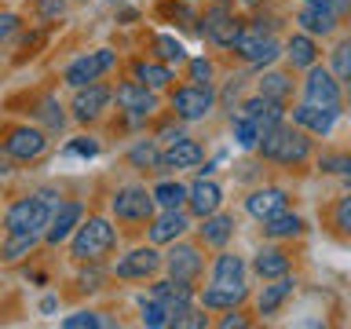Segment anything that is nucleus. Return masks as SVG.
Returning a JSON list of instances; mask_svg holds the SVG:
<instances>
[{
    "mask_svg": "<svg viewBox=\"0 0 351 329\" xmlns=\"http://www.w3.org/2000/svg\"><path fill=\"white\" fill-rule=\"evenodd\" d=\"M81 216H84L81 202H59L51 208L48 227H44V241H48V245H62V241H70V234L77 230V223H81Z\"/></svg>",
    "mask_w": 351,
    "mask_h": 329,
    "instance_id": "15",
    "label": "nucleus"
},
{
    "mask_svg": "<svg viewBox=\"0 0 351 329\" xmlns=\"http://www.w3.org/2000/svg\"><path fill=\"white\" fill-rule=\"evenodd\" d=\"M304 99L307 103H318V106H337L340 110V81L326 66H307V77H304Z\"/></svg>",
    "mask_w": 351,
    "mask_h": 329,
    "instance_id": "10",
    "label": "nucleus"
},
{
    "mask_svg": "<svg viewBox=\"0 0 351 329\" xmlns=\"http://www.w3.org/2000/svg\"><path fill=\"white\" fill-rule=\"evenodd\" d=\"M154 55H158V62H165V66L186 62V48L172 37V33H158V37H154Z\"/></svg>",
    "mask_w": 351,
    "mask_h": 329,
    "instance_id": "33",
    "label": "nucleus"
},
{
    "mask_svg": "<svg viewBox=\"0 0 351 329\" xmlns=\"http://www.w3.org/2000/svg\"><path fill=\"white\" fill-rule=\"evenodd\" d=\"M329 73H333L340 84L351 88V37H344L333 48V66H329Z\"/></svg>",
    "mask_w": 351,
    "mask_h": 329,
    "instance_id": "36",
    "label": "nucleus"
},
{
    "mask_svg": "<svg viewBox=\"0 0 351 329\" xmlns=\"http://www.w3.org/2000/svg\"><path fill=\"white\" fill-rule=\"evenodd\" d=\"M55 307H59V300H55V296H44V300H40V311H44V315H51Z\"/></svg>",
    "mask_w": 351,
    "mask_h": 329,
    "instance_id": "53",
    "label": "nucleus"
},
{
    "mask_svg": "<svg viewBox=\"0 0 351 329\" xmlns=\"http://www.w3.org/2000/svg\"><path fill=\"white\" fill-rule=\"evenodd\" d=\"M202 164V143H194L191 136L172 143L169 150H161V172H183V169H197Z\"/></svg>",
    "mask_w": 351,
    "mask_h": 329,
    "instance_id": "22",
    "label": "nucleus"
},
{
    "mask_svg": "<svg viewBox=\"0 0 351 329\" xmlns=\"http://www.w3.org/2000/svg\"><path fill=\"white\" fill-rule=\"evenodd\" d=\"M245 326H249V322H245L241 315H227L223 322H219V329H245Z\"/></svg>",
    "mask_w": 351,
    "mask_h": 329,
    "instance_id": "50",
    "label": "nucleus"
},
{
    "mask_svg": "<svg viewBox=\"0 0 351 329\" xmlns=\"http://www.w3.org/2000/svg\"><path fill=\"white\" fill-rule=\"evenodd\" d=\"M110 4H125V0H110Z\"/></svg>",
    "mask_w": 351,
    "mask_h": 329,
    "instance_id": "56",
    "label": "nucleus"
},
{
    "mask_svg": "<svg viewBox=\"0 0 351 329\" xmlns=\"http://www.w3.org/2000/svg\"><path fill=\"white\" fill-rule=\"evenodd\" d=\"M11 172V158L4 154V147H0V175H8Z\"/></svg>",
    "mask_w": 351,
    "mask_h": 329,
    "instance_id": "54",
    "label": "nucleus"
},
{
    "mask_svg": "<svg viewBox=\"0 0 351 329\" xmlns=\"http://www.w3.org/2000/svg\"><path fill=\"white\" fill-rule=\"evenodd\" d=\"M99 282H103V278H99L95 271H92V274H81V289H88V293H92V289H99Z\"/></svg>",
    "mask_w": 351,
    "mask_h": 329,
    "instance_id": "52",
    "label": "nucleus"
},
{
    "mask_svg": "<svg viewBox=\"0 0 351 329\" xmlns=\"http://www.w3.org/2000/svg\"><path fill=\"white\" fill-rule=\"evenodd\" d=\"M241 84H245V77H230V84H227V92H223V103H227V106L234 103V95L241 92Z\"/></svg>",
    "mask_w": 351,
    "mask_h": 329,
    "instance_id": "49",
    "label": "nucleus"
},
{
    "mask_svg": "<svg viewBox=\"0 0 351 329\" xmlns=\"http://www.w3.org/2000/svg\"><path fill=\"white\" fill-rule=\"evenodd\" d=\"M318 4H326L329 11H337V15H344V11H351V0H318Z\"/></svg>",
    "mask_w": 351,
    "mask_h": 329,
    "instance_id": "51",
    "label": "nucleus"
},
{
    "mask_svg": "<svg viewBox=\"0 0 351 329\" xmlns=\"http://www.w3.org/2000/svg\"><path fill=\"white\" fill-rule=\"evenodd\" d=\"M249 296L245 285H205V293H202V307L205 311H234V307L241 304Z\"/></svg>",
    "mask_w": 351,
    "mask_h": 329,
    "instance_id": "23",
    "label": "nucleus"
},
{
    "mask_svg": "<svg viewBox=\"0 0 351 329\" xmlns=\"http://www.w3.org/2000/svg\"><path fill=\"white\" fill-rule=\"evenodd\" d=\"M44 150H48V132L44 128L19 125V128H11L8 139H4V154L11 161H37Z\"/></svg>",
    "mask_w": 351,
    "mask_h": 329,
    "instance_id": "9",
    "label": "nucleus"
},
{
    "mask_svg": "<svg viewBox=\"0 0 351 329\" xmlns=\"http://www.w3.org/2000/svg\"><path fill=\"white\" fill-rule=\"evenodd\" d=\"M150 194H154V202H158L161 208H183L186 205V186L180 180H161Z\"/></svg>",
    "mask_w": 351,
    "mask_h": 329,
    "instance_id": "34",
    "label": "nucleus"
},
{
    "mask_svg": "<svg viewBox=\"0 0 351 329\" xmlns=\"http://www.w3.org/2000/svg\"><path fill=\"white\" fill-rule=\"evenodd\" d=\"M230 48H234V55L249 66H271L282 51L278 40H274L271 33H263V26H249V29L241 26V33L230 40Z\"/></svg>",
    "mask_w": 351,
    "mask_h": 329,
    "instance_id": "4",
    "label": "nucleus"
},
{
    "mask_svg": "<svg viewBox=\"0 0 351 329\" xmlns=\"http://www.w3.org/2000/svg\"><path fill=\"white\" fill-rule=\"evenodd\" d=\"M158 143H165V147H172V143H180V139H186V128H183V121L176 117V121H165V125L158 128V136H154Z\"/></svg>",
    "mask_w": 351,
    "mask_h": 329,
    "instance_id": "45",
    "label": "nucleus"
},
{
    "mask_svg": "<svg viewBox=\"0 0 351 329\" xmlns=\"http://www.w3.org/2000/svg\"><path fill=\"white\" fill-rule=\"evenodd\" d=\"M19 26H22V19L15 15V11H0V44L15 37V33H19Z\"/></svg>",
    "mask_w": 351,
    "mask_h": 329,
    "instance_id": "48",
    "label": "nucleus"
},
{
    "mask_svg": "<svg viewBox=\"0 0 351 329\" xmlns=\"http://www.w3.org/2000/svg\"><path fill=\"white\" fill-rule=\"evenodd\" d=\"M128 164L139 172H161V143L158 139H139L128 150Z\"/></svg>",
    "mask_w": 351,
    "mask_h": 329,
    "instance_id": "31",
    "label": "nucleus"
},
{
    "mask_svg": "<svg viewBox=\"0 0 351 329\" xmlns=\"http://www.w3.org/2000/svg\"><path fill=\"white\" fill-rule=\"evenodd\" d=\"M114 99H117V106L125 110L128 117H150L154 110H158V95H154V88H147V84H139L136 77L132 81H125V84H117V92H114Z\"/></svg>",
    "mask_w": 351,
    "mask_h": 329,
    "instance_id": "11",
    "label": "nucleus"
},
{
    "mask_svg": "<svg viewBox=\"0 0 351 329\" xmlns=\"http://www.w3.org/2000/svg\"><path fill=\"white\" fill-rule=\"evenodd\" d=\"M169 326L172 329H205L208 326V318H205V307L197 311V307H176V311L169 315Z\"/></svg>",
    "mask_w": 351,
    "mask_h": 329,
    "instance_id": "37",
    "label": "nucleus"
},
{
    "mask_svg": "<svg viewBox=\"0 0 351 329\" xmlns=\"http://www.w3.org/2000/svg\"><path fill=\"white\" fill-rule=\"evenodd\" d=\"M333 223L344 230V234H351V194L337 202V208H333Z\"/></svg>",
    "mask_w": 351,
    "mask_h": 329,
    "instance_id": "47",
    "label": "nucleus"
},
{
    "mask_svg": "<svg viewBox=\"0 0 351 329\" xmlns=\"http://www.w3.org/2000/svg\"><path fill=\"white\" fill-rule=\"evenodd\" d=\"M241 4H256V0H241Z\"/></svg>",
    "mask_w": 351,
    "mask_h": 329,
    "instance_id": "55",
    "label": "nucleus"
},
{
    "mask_svg": "<svg viewBox=\"0 0 351 329\" xmlns=\"http://www.w3.org/2000/svg\"><path fill=\"white\" fill-rule=\"evenodd\" d=\"M245 208L252 219H271L274 212H282V208H289V197H285L282 186H256L249 197H245Z\"/></svg>",
    "mask_w": 351,
    "mask_h": 329,
    "instance_id": "18",
    "label": "nucleus"
},
{
    "mask_svg": "<svg viewBox=\"0 0 351 329\" xmlns=\"http://www.w3.org/2000/svg\"><path fill=\"white\" fill-rule=\"evenodd\" d=\"M263 234L267 238H296V234H304V219L289 212V208H282V212H274L271 219H263Z\"/></svg>",
    "mask_w": 351,
    "mask_h": 329,
    "instance_id": "32",
    "label": "nucleus"
},
{
    "mask_svg": "<svg viewBox=\"0 0 351 329\" xmlns=\"http://www.w3.org/2000/svg\"><path fill=\"white\" fill-rule=\"evenodd\" d=\"M139 322L143 326H150V329H169V307H165L161 300H139Z\"/></svg>",
    "mask_w": 351,
    "mask_h": 329,
    "instance_id": "39",
    "label": "nucleus"
},
{
    "mask_svg": "<svg viewBox=\"0 0 351 329\" xmlns=\"http://www.w3.org/2000/svg\"><path fill=\"white\" fill-rule=\"evenodd\" d=\"M48 219H51V205L44 202L40 194H29V197H19V202L8 208L4 230L8 234H44Z\"/></svg>",
    "mask_w": 351,
    "mask_h": 329,
    "instance_id": "3",
    "label": "nucleus"
},
{
    "mask_svg": "<svg viewBox=\"0 0 351 329\" xmlns=\"http://www.w3.org/2000/svg\"><path fill=\"white\" fill-rule=\"evenodd\" d=\"M132 77H136L139 84L154 88V92H161V88H169V84H172V66L154 62V59H139V62H136V70H132Z\"/></svg>",
    "mask_w": 351,
    "mask_h": 329,
    "instance_id": "30",
    "label": "nucleus"
},
{
    "mask_svg": "<svg viewBox=\"0 0 351 329\" xmlns=\"http://www.w3.org/2000/svg\"><path fill=\"white\" fill-rule=\"evenodd\" d=\"M40 117H44V125H48L51 132H59L62 125H66V114H62V106L59 103H55V99L48 95V99H44V103H40Z\"/></svg>",
    "mask_w": 351,
    "mask_h": 329,
    "instance_id": "44",
    "label": "nucleus"
},
{
    "mask_svg": "<svg viewBox=\"0 0 351 329\" xmlns=\"http://www.w3.org/2000/svg\"><path fill=\"white\" fill-rule=\"evenodd\" d=\"M110 212L125 223H147L154 216V194L147 186H117V194L110 197Z\"/></svg>",
    "mask_w": 351,
    "mask_h": 329,
    "instance_id": "5",
    "label": "nucleus"
},
{
    "mask_svg": "<svg viewBox=\"0 0 351 329\" xmlns=\"http://www.w3.org/2000/svg\"><path fill=\"white\" fill-rule=\"evenodd\" d=\"M186 77H191V84H213V62L205 55L186 59Z\"/></svg>",
    "mask_w": 351,
    "mask_h": 329,
    "instance_id": "43",
    "label": "nucleus"
},
{
    "mask_svg": "<svg viewBox=\"0 0 351 329\" xmlns=\"http://www.w3.org/2000/svg\"><path fill=\"white\" fill-rule=\"evenodd\" d=\"M117 245V230L110 219L103 216H88L77 223V230L70 234V256L77 263H99L110 249Z\"/></svg>",
    "mask_w": 351,
    "mask_h": 329,
    "instance_id": "1",
    "label": "nucleus"
},
{
    "mask_svg": "<svg viewBox=\"0 0 351 329\" xmlns=\"http://www.w3.org/2000/svg\"><path fill=\"white\" fill-rule=\"evenodd\" d=\"M293 92V81L285 73H263L260 77V95H267V99H278V103H285V95Z\"/></svg>",
    "mask_w": 351,
    "mask_h": 329,
    "instance_id": "38",
    "label": "nucleus"
},
{
    "mask_svg": "<svg viewBox=\"0 0 351 329\" xmlns=\"http://www.w3.org/2000/svg\"><path fill=\"white\" fill-rule=\"evenodd\" d=\"M99 326H106V318L99 311H77L62 318V329H99Z\"/></svg>",
    "mask_w": 351,
    "mask_h": 329,
    "instance_id": "41",
    "label": "nucleus"
},
{
    "mask_svg": "<svg viewBox=\"0 0 351 329\" xmlns=\"http://www.w3.org/2000/svg\"><path fill=\"white\" fill-rule=\"evenodd\" d=\"M186 205H191V212L202 219L208 212H216L219 205H223V191H219V183H213L208 175H202L197 183L186 186Z\"/></svg>",
    "mask_w": 351,
    "mask_h": 329,
    "instance_id": "21",
    "label": "nucleus"
},
{
    "mask_svg": "<svg viewBox=\"0 0 351 329\" xmlns=\"http://www.w3.org/2000/svg\"><path fill=\"white\" fill-rule=\"evenodd\" d=\"M114 103V92H110L106 84H99V81H92V84H84V88H77V95H73V106H70V114H73V121H81V125H88V121H95L103 110Z\"/></svg>",
    "mask_w": 351,
    "mask_h": 329,
    "instance_id": "12",
    "label": "nucleus"
},
{
    "mask_svg": "<svg viewBox=\"0 0 351 329\" xmlns=\"http://www.w3.org/2000/svg\"><path fill=\"white\" fill-rule=\"evenodd\" d=\"M252 267H256V274H260L263 282H271V278L289 274V256H285L282 245H263L256 252V260H252Z\"/></svg>",
    "mask_w": 351,
    "mask_h": 329,
    "instance_id": "26",
    "label": "nucleus"
},
{
    "mask_svg": "<svg viewBox=\"0 0 351 329\" xmlns=\"http://www.w3.org/2000/svg\"><path fill=\"white\" fill-rule=\"evenodd\" d=\"M293 278L289 274H282V278H271V285H263V293H260V300H256V307H260V315H278L282 311V304L293 296Z\"/></svg>",
    "mask_w": 351,
    "mask_h": 329,
    "instance_id": "27",
    "label": "nucleus"
},
{
    "mask_svg": "<svg viewBox=\"0 0 351 329\" xmlns=\"http://www.w3.org/2000/svg\"><path fill=\"white\" fill-rule=\"evenodd\" d=\"M230 125H234V143H238L241 150H256V143H260V136H263L260 125H252L249 117H234Z\"/></svg>",
    "mask_w": 351,
    "mask_h": 329,
    "instance_id": "40",
    "label": "nucleus"
},
{
    "mask_svg": "<svg viewBox=\"0 0 351 329\" xmlns=\"http://www.w3.org/2000/svg\"><path fill=\"white\" fill-rule=\"evenodd\" d=\"M197 234H202L205 245H227L230 234H234V216H227V212H208L202 216V227H197Z\"/></svg>",
    "mask_w": 351,
    "mask_h": 329,
    "instance_id": "25",
    "label": "nucleus"
},
{
    "mask_svg": "<svg viewBox=\"0 0 351 329\" xmlns=\"http://www.w3.org/2000/svg\"><path fill=\"white\" fill-rule=\"evenodd\" d=\"M114 62H117V55L110 51V48L88 51V55H81V59H73L70 66H66L62 81L70 84V88H84V84H92V81H99L103 73L114 70Z\"/></svg>",
    "mask_w": 351,
    "mask_h": 329,
    "instance_id": "7",
    "label": "nucleus"
},
{
    "mask_svg": "<svg viewBox=\"0 0 351 329\" xmlns=\"http://www.w3.org/2000/svg\"><path fill=\"white\" fill-rule=\"evenodd\" d=\"M337 11H329L326 4H318V0H304L300 15H296V22H300L304 33H311V37H329V33L337 29Z\"/></svg>",
    "mask_w": 351,
    "mask_h": 329,
    "instance_id": "20",
    "label": "nucleus"
},
{
    "mask_svg": "<svg viewBox=\"0 0 351 329\" xmlns=\"http://www.w3.org/2000/svg\"><path fill=\"white\" fill-rule=\"evenodd\" d=\"M154 300H161L165 307H169V315L176 311V307H186L194 300V289H191V282H180V278H165V282H154V289H150Z\"/></svg>",
    "mask_w": 351,
    "mask_h": 329,
    "instance_id": "24",
    "label": "nucleus"
},
{
    "mask_svg": "<svg viewBox=\"0 0 351 329\" xmlns=\"http://www.w3.org/2000/svg\"><path fill=\"white\" fill-rule=\"evenodd\" d=\"M256 150L263 154L267 161H278V164H300L311 158V139H307L304 128H293V125H271L267 132L260 136Z\"/></svg>",
    "mask_w": 351,
    "mask_h": 329,
    "instance_id": "2",
    "label": "nucleus"
},
{
    "mask_svg": "<svg viewBox=\"0 0 351 329\" xmlns=\"http://www.w3.org/2000/svg\"><path fill=\"white\" fill-rule=\"evenodd\" d=\"M62 154H66V158H95V154H99V139L77 136V139H70V143L62 147Z\"/></svg>",
    "mask_w": 351,
    "mask_h": 329,
    "instance_id": "42",
    "label": "nucleus"
},
{
    "mask_svg": "<svg viewBox=\"0 0 351 329\" xmlns=\"http://www.w3.org/2000/svg\"><path fill=\"white\" fill-rule=\"evenodd\" d=\"M337 117H340L337 106H318V103H307V99L300 106H293V125L304 128L307 136H329Z\"/></svg>",
    "mask_w": 351,
    "mask_h": 329,
    "instance_id": "14",
    "label": "nucleus"
},
{
    "mask_svg": "<svg viewBox=\"0 0 351 329\" xmlns=\"http://www.w3.org/2000/svg\"><path fill=\"white\" fill-rule=\"evenodd\" d=\"M238 117H249L252 125H260L263 132H267L271 125H278V121L285 117V106L278 103V99H267V95H249L245 103L238 106Z\"/></svg>",
    "mask_w": 351,
    "mask_h": 329,
    "instance_id": "16",
    "label": "nucleus"
},
{
    "mask_svg": "<svg viewBox=\"0 0 351 329\" xmlns=\"http://www.w3.org/2000/svg\"><path fill=\"white\" fill-rule=\"evenodd\" d=\"M165 267H169L172 278H180V282H194L197 274H202V252H197L194 245H176L172 241V249H169V256H165Z\"/></svg>",
    "mask_w": 351,
    "mask_h": 329,
    "instance_id": "19",
    "label": "nucleus"
},
{
    "mask_svg": "<svg viewBox=\"0 0 351 329\" xmlns=\"http://www.w3.org/2000/svg\"><path fill=\"white\" fill-rule=\"evenodd\" d=\"M165 267V256L154 245H139V249H132L125 252L117 263H114V274L117 278H125V282H139V278H154Z\"/></svg>",
    "mask_w": 351,
    "mask_h": 329,
    "instance_id": "8",
    "label": "nucleus"
},
{
    "mask_svg": "<svg viewBox=\"0 0 351 329\" xmlns=\"http://www.w3.org/2000/svg\"><path fill=\"white\" fill-rule=\"evenodd\" d=\"M213 106H216V92H213V84H186V88H176L172 92V110H176V117L183 121H202L213 114Z\"/></svg>",
    "mask_w": 351,
    "mask_h": 329,
    "instance_id": "6",
    "label": "nucleus"
},
{
    "mask_svg": "<svg viewBox=\"0 0 351 329\" xmlns=\"http://www.w3.org/2000/svg\"><path fill=\"white\" fill-rule=\"evenodd\" d=\"M37 15L44 22H59L66 15V0H37Z\"/></svg>",
    "mask_w": 351,
    "mask_h": 329,
    "instance_id": "46",
    "label": "nucleus"
},
{
    "mask_svg": "<svg viewBox=\"0 0 351 329\" xmlns=\"http://www.w3.org/2000/svg\"><path fill=\"white\" fill-rule=\"evenodd\" d=\"M285 59H289L296 70H307V66L318 62V44L311 33H293L289 40H285Z\"/></svg>",
    "mask_w": 351,
    "mask_h": 329,
    "instance_id": "28",
    "label": "nucleus"
},
{
    "mask_svg": "<svg viewBox=\"0 0 351 329\" xmlns=\"http://www.w3.org/2000/svg\"><path fill=\"white\" fill-rule=\"evenodd\" d=\"M205 26H202V33L213 44H219V48H230V40L241 33V19H234V11H230L227 4H213L205 11Z\"/></svg>",
    "mask_w": 351,
    "mask_h": 329,
    "instance_id": "13",
    "label": "nucleus"
},
{
    "mask_svg": "<svg viewBox=\"0 0 351 329\" xmlns=\"http://www.w3.org/2000/svg\"><path fill=\"white\" fill-rule=\"evenodd\" d=\"M37 238H40V234H8V241L0 245V260L15 263V260H22V256H29V252L37 249Z\"/></svg>",
    "mask_w": 351,
    "mask_h": 329,
    "instance_id": "35",
    "label": "nucleus"
},
{
    "mask_svg": "<svg viewBox=\"0 0 351 329\" xmlns=\"http://www.w3.org/2000/svg\"><path fill=\"white\" fill-rule=\"evenodd\" d=\"M191 227L180 208H165L161 216H150V245H169V241H180Z\"/></svg>",
    "mask_w": 351,
    "mask_h": 329,
    "instance_id": "17",
    "label": "nucleus"
},
{
    "mask_svg": "<svg viewBox=\"0 0 351 329\" xmlns=\"http://www.w3.org/2000/svg\"><path fill=\"white\" fill-rule=\"evenodd\" d=\"M213 282L216 285H245V263L234 252H219L213 263Z\"/></svg>",
    "mask_w": 351,
    "mask_h": 329,
    "instance_id": "29",
    "label": "nucleus"
}]
</instances>
